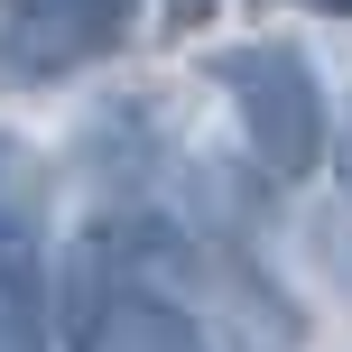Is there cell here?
<instances>
[{"label":"cell","mask_w":352,"mask_h":352,"mask_svg":"<svg viewBox=\"0 0 352 352\" xmlns=\"http://www.w3.org/2000/svg\"><path fill=\"white\" fill-rule=\"evenodd\" d=\"M223 93L250 130V158L269 176H306L324 158V84L306 74L297 47H241L223 56Z\"/></svg>","instance_id":"obj_1"},{"label":"cell","mask_w":352,"mask_h":352,"mask_svg":"<svg viewBox=\"0 0 352 352\" xmlns=\"http://www.w3.org/2000/svg\"><path fill=\"white\" fill-rule=\"evenodd\" d=\"M74 352H204L195 316L140 278H93L74 306Z\"/></svg>","instance_id":"obj_2"},{"label":"cell","mask_w":352,"mask_h":352,"mask_svg":"<svg viewBox=\"0 0 352 352\" xmlns=\"http://www.w3.org/2000/svg\"><path fill=\"white\" fill-rule=\"evenodd\" d=\"M37 297H47V186L37 158L0 130V316L28 324Z\"/></svg>","instance_id":"obj_3"},{"label":"cell","mask_w":352,"mask_h":352,"mask_svg":"<svg viewBox=\"0 0 352 352\" xmlns=\"http://www.w3.org/2000/svg\"><path fill=\"white\" fill-rule=\"evenodd\" d=\"M0 10H10V37L28 65H84L130 37L140 0H0Z\"/></svg>","instance_id":"obj_4"},{"label":"cell","mask_w":352,"mask_h":352,"mask_svg":"<svg viewBox=\"0 0 352 352\" xmlns=\"http://www.w3.org/2000/svg\"><path fill=\"white\" fill-rule=\"evenodd\" d=\"M334 176H343V195H352V111H343V140H334Z\"/></svg>","instance_id":"obj_5"},{"label":"cell","mask_w":352,"mask_h":352,"mask_svg":"<svg viewBox=\"0 0 352 352\" xmlns=\"http://www.w3.org/2000/svg\"><path fill=\"white\" fill-rule=\"evenodd\" d=\"M0 352H37V334H28V324H10V316H0Z\"/></svg>","instance_id":"obj_6"},{"label":"cell","mask_w":352,"mask_h":352,"mask_svg":"<svg viewBox=\"0 0 352 352\" xmlns=\"http://www.w3.org/2000/svg\"><path fill=\"white\" fill-rule=\"evenodd\" d=\"M167 10H176V28H186V19H204V10H213V0H167Z\"/></svg>","instance_id":"obj_7"},{"label":"cell","mask_w":352,"mask_h":352,"mask_svg":"<svg viewBox=\"0 0 352 352\" xmlns=\"http://www.w3.org/2000/svg\"><path fill=\"white\" fill-rule=\"evenodd\" d=\"M306 10H334V19H352V0H306Z\"/></svg>","instance_id":"obj_8"}]
</instances>
